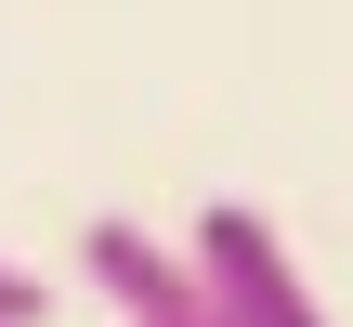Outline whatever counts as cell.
I'll use <instances>...</instances> for the list:
<instances>
[{"instance_id":"obj_1","label":"cell","mask_w":353,"mask_h":327,"mask_svg":"<svg viewBox=\"0 0 353 327\" xmlns=\"http://www.w3.org/2000/svg\"><path fill=\"white\" fill-rule=\"evenodd\" d=\"M183 262H196V288H210V327H327L314 275L288 262V236H275L249 197H210V210L183 223Z\"/></svg>"},{"instance_id":"obj_2","label":"cell","mask_w":353,"mask_h":327,"mask_svg":"<svg viewBox=\"0 0 353 327\" xmlns=\"http://www.w3.org/2000/svg\"><path fill=\"white\" fill-rule=\"evenodd\" d=\"M79 275L105 288V315H118V327H210V288H196L183 236H144L131 210L79 223Z\"/></svg>"},{"instance_id":"obj_3","label":"cell","mask_w":353,"mask_h":327,"mask_svg":"<svg viewBox=\"0 0 353 327\" xmlns=\"http://www.w3.org/2000/svg\"><path fill=\"white\" fill-rule=\"evenodd\" d=\"M0 327H39V275L26 262H0Z\"/></svg>"}]
</instances>
